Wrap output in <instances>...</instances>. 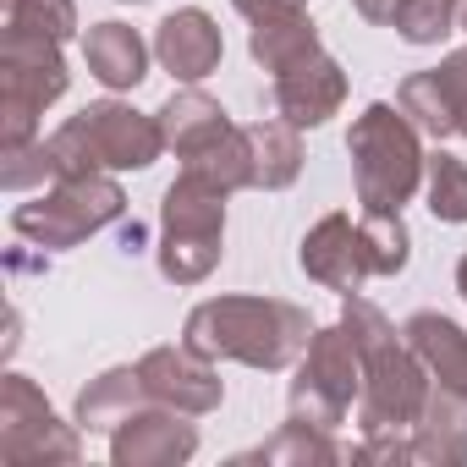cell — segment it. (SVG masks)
Instances as JSON below:
<instances>
[{"label":"cell","instance_id":"6da1fadb","mask_svg":"<svg viewBox=\"0 0 467 467\" xmlns=\"http://www.w3.org/2000/svg\"><path fill=\"white\" fill-rule=\"evenodd\" d=\"M341 325L358 347V368H363V390H358V429L363 434H379V429H412L429 390H434V374L423 368V358L412 352L407 330H396L385 319V308H374L368 297H347L341 308Z\"/></svg>","mask_w":467,"mask_h":467},{"label":"cell","instance_id":"7a4b0ae2","mask_svg":"<svg viewBox=\"0 0 467 467\" xmlns=\"http://www.w3.org/2000/svg\"><path fill=\"white\" fill-rule=\"evenodd\" d=\"M182 341L209 363L231 358V363L281 374L308 352L314 325L297 303H281V297H209L187 314Z\"/></svg>","mask_w":467,"mask_h":467},{"label":"cell","instance_id":"3957f363","mask_svg":"<svg viewBox=\"0 0 467 467\" xmlns=\"http://www.w3.org/2000/svg\"><path fill=\"white\" fill-rule=\"evenodd\" d=\"M45 149L56 160V182L88 171H149L165 154V127L160 116H143L121 99H99L72 121H61L45 138Z\"/></svg>","mask_w":467,"mask_h":467},{"label":"cell","instance_id":"277c9868","mask_svg":"<svg viewBox=\"0 0 467 467\" xmlns=\"http://www.w3.org/2000/svg\"><path fill=\"white\" fill-rule=\"evenodd\" d=\"M347 154H352V182H358L363 209H401L423 187L429 154L401 105H385V99L368 105L347 132Z\"/></svg>","mask_w":467,"mask_h":467},{"label":"cell","instance_id":"5b68a950","mask_svg":"<svg viewBox=\"0 0 467 467\" xmlns=\"http://www.w3.org/2000/svg\"><path fill=\"white\" fill-rule=\"evenodd\" d=\"M67 83L72 72L61 39L6 23V34H0V154L39 138V116L67 94Z\"/></svg>","mask_w":467,"mask_h":467},{"label":"cell","instance_id":"8992f818","mask_svg":"<svg viewBox=\"0 0 467 467\" xmlns=\"http://www.w3.org/2000/svg\"><path fill=\"white\" fill-rule=\"evenodd\" d=\"M225 198L214 182L182 171L160 198V275L176 286L209 281L225 243Z\"/></svg>","mask_w":467,"mask_h":467},{"label":"cell","instance_id":"52a82bcc","mask_svg":"<svg viewBox=\"0 0 467 467\" xmlns=\"http://www.w3.org/2000/svg\"><path fill=\"white\" fill-rule=\"evenodd\" d=\"M127 214V192L110 171H88V176H61L45 198L34 203H17L12 209V231L39 248H78L88 243L94 231L116 225Z\"/></svg>","mask_w":467,"mask_h":467},{"label":"cell","instance_id":"ba28073f","mask_svg":"<svg viewBox=\"0 0 467 467\" xmlns=\"http://www.w3.org/2000/svg\"><path fill=\"white\" fill-rule=\"evenodd\" d=\"M363 390V368H358V347L347 336V325H325L314 330L308 352L297 358V379L286 390V407L297 423L314 429H341L352 401Z\"/></svg>","mask_w":467,"mask_h":467},{"label":"cell","instance_id":"9c48e42d","mask_svg":"<svg viewBox=\"0 0 467 467\" xmlns=\"http://www.w3.org/2000/svg\"><path fill=\"white\" fill-rule=\"evenodd\" d=\"M78 456H83V429L61 423L28 374H6V385H0V462L45 467V462H78Z\"/></svg>","mask_w":467,"mask_h":467},{"label":"cell","instance_id":"30bf717a","mask_svg":"<svg viewBox=\"0 0 467 467\" xmlns=\"http://www.w3.org/2000/svg\"><path fill=\"white\" fill-rule=\"evenodd\" d=\"M138 374H143V390L160 407H176V412H192V418H203V412H214L225 401V379L187 341L182 347H149L138 358Z\"/></svg>","mask_w":467,"mask_h":467},{"label":"cell","instance_id":"8fae6325","mask_svg":"<svg viewBox=\"0 0 467 467\" xmlns=\"http://www.w3.org/2000/svg\"><path fill=\"white\" fill-rule=\"evenodd\" d=\"M198 451V423L192 412L176 407H138L116 434H110V462L116 467H182Z\"/></svg>","mask_w":467,"mask_h":467},{"label":"cell","instance_id":"7c38bea8","mask_svg":"<svg viewBox=\"0 0 467 467\" xmlns=\"http://www.w3.org/2000/svg\"><path fill=\"white\" fill-rule=\"evenodd\" d=\"M297 259H303L308 281H319V286H330L341 297L363 292V281L374 275V259H368V243H363V220H352V214H325L303 237Z\"/></svg>","mask_w":467,"mask_h":467},{"label":"cell","instance_id":"4fadbf2b","mask_svg":"<svg viewBox=\"0 0 467 467\" xmlns=\"http://www.w3.org/2000/svg\"><path fill=\"white\" fill-rule=\"evenodd\" d=\"M270 94H275V116H286L292 127H325L347 105V72L336 56L314 50V56L292 61L286 72H275Z\"/></svg>","mask_w":467,"mask_h":467},{"label":"cell","instance_id":"5bb4252c","mask_svg":"<svg viewBox=\"0 0 467 467\" xmlns=\"http://www.w3.org/2000/svg\"><path fill=\"white\" fill-rule=\"evenodd\" d=\"M237 12L248 17V50H254V61L270 78L286 72L292 61L325 50L319 45V28L303 12V0H237Z\"/></svg>","mask_w":467,"mask_h":467},{"label":"cell","instance_id":"9a60e30c","mask_svg":"<svg viewBox=\"0 0 467 467\" xmlns=\"http://www.w3.org/2000/svg\"><path fill=\"white\" fill-rule=\"evenodd\" d=\"M220 56H225V39H220L214 17L198 12V6L171 12V17L154 28V61H160L176 83H203V78L220 67Z\"/></svg>","mask_w":467,"mask_h":467},{"label":"cell","instance_id":"2e32d148","mask_svg":"<svg viewBox=\"0 0 467 467\" xmlns=\"http://www.w3.org/2000/svg\"><path fill=\"white\" fill-rule=\"evenodd\" d=\"M83 61H88V78H99L110 94L138 88L149 78V45L127 23H94L83 34Z\"/></svg>","mask_w":467,"mask_h":467},{"label":"cell","instance_id":"e0dca14e","mask_svg":"<svg viewBox=\"0 0 467 467\" xmlns=\"http://www.w3.org/2000/svg\"><path fill=\"white\" fill-rule=\"evenodd\" d=\"M412 456L434 467H462L467 462V396L434 385L418 423H412Z\"/></svg>","mask_w":467,"mask_h":467},{"label":"cell","instance_id":"ac0fdd59","mask_svg":"<svg viewBox=\"0 0 467 467\" xmlns=\"http://www.w3.org/2000/svg\"><path fill=\"white\" fill-rule=\"evenodd\" d=\"M401 330H407L412 352L423 358V368L434 374V385H445V390L467 396V330H462L456 319L434 314V308L412 314V319H407Z\"/></svg>","mask_w":467,"mask_h":467},{"label":"cell","instance_id":"d6986e66","mask_svg":"<svg viewBox=\"0 0 467 467\" xmlns=\"http://www.w3.org/2000/svg\"><path fill=\"white\" fill-rule=\"evenodd\" d=\"M154 396L143 390V374H138V363L132 368H105L99 379H88L83 385V396H78V429L83 434H116L138 407H149Z\"/></svg>","mask_w":467,"mask_h":467},{"label":"cell","instance_id":"ffe728a7","mask_svg":"<svg viewBox=\"0 0 467 467\" xmlns=\"http://www.w3.org/2000/svg\"><path fill=\"white\" fill-rule=\"evenodd\" d=\"M160 127H165V149H176V160H187V154H198L203 143H214L225 127H237L225 116V105L220 99H209L198 83H187L182 94H171L160 110Z\"/></svg>","mask_w":467,"mask_h":467},{"label":"cell","instance_id":"44dd1931","mask_svg":"<svg viewBox=\"0 0 467 467\" xmlns=\"http://www.w3.org/2000/svg\"><path fill=\"white\" fill-rule=\"evenodd\" d=\"M248 143H254V187L281 192V187L297 182V171H303V138H297V127L286 116L254 121L248 127Z\"/></svg>","mask_w":467,"mask_h":467},{"label":"cell","instance_id":"7402d4cb","mask_svg":"<svg viewBox=\"0 0 467 467\" xmlns=\"http://www.w3.org/2000/svg\"><path fill=\"white\" fill-rule=\"evenodd\" d=\"M182 171L214 182L220 192H243V187H254V143H248V127H225L214 143H203L198 154H187Z\"/></svg>","mask_w":467,"mask_h":467},{"label":"cell","instance_id":"603a6c76","mask_svg":"<svg viewBox=\"0 0 467 467\" xmlns=\"http://www.w3.org/2000/svg\"><path fill=\"white\" fill-rule=\"evenodd\" d=\"M347 451L330 440V429H314V423H281L275 440H265L254 451V462H270V467H308V462H341Z\"/></svg>","mask_w":467,"mask_h":467},{"label":"cell","instance_id":"cb8c5ba5","mask_svg":"<svg viewBox=\"0 0 467 467\" xmlns=\"http://www.w3.org/2000/svg\"><path fill=\"white\" fill-rule=\"evenodd\" d=\"M423 198H429V214L445 220V225H467V165L445 149H434L423 160Z\"/></svg>","mask_w":467,"mask_h":467},{"label":"cell","instance_id":"d4e9b609","mask_svg":"<svg viewBox=\"0 0 467 467\" xmlns=\"http://www.w3.org/2000/svg\"><path fill=\"white\" fill-rule=\"evenodd\" d=\"M363 243H368L374 275H401L412 259V237H407L401 209H363Z\"/></svg>","mask_w":467,"mask_h":467},{"label":"cell","instance_id":"484cf974","mask_svg":"<svg viewBox=\"0 0 467 467\" xmlns=\"http://www.w3.org/2000/svg\"><path fill=\"white\" fill-rule=\"evenodd\" d=\"M456 17H462V0H396L390 28L407 45H440L445 34H456Z\"/></svg>","mask_w":467,"mask_h":467},{"label":"cell","instance_id":"4316f807","mask_svg":"<svg viewBox=\"0 0 467 467\" xmlns=\"http://www.w3.org/2000/svg\"><path fill=\"white\" fill-rule=\"evenodd\" d=\"M396 105L412 116L418 132H429V138H456V121H451V105H445L434 72H412V78L396 88Z\"/></svg>","mask_w":467,"mask_h":467},{"label":"cell","instance_id":"83f0119b","mask_svg":"<svg viewBox=\"0 0 467 467\" xmlns=\"http://www.w3.org/2000/svg\"><path fill=\"white\" fill-rule=\"evenodd\" d=\"M6 23L12 28H34V34H50V39H72L78 34V6L72 0H6Z\"/></svg>","mask_w":467,"mask_h":467},{"label":"cell","instance_id":"f1b7e54d","mask_svg":"<svg viewBox=\"0 0 467 467\" xmlns=\"http://www.w3.org/2000/svg\"><path fill=\"white\" fill-rule=\"evenodd\" d=\"M445 105H451V121H456V138H467V50H451L440 67H429Z\"/></svg>","mask_w":467,"mask_h":467},{"label":"cell","instance_id":"f546056e","mask_svg":"<svg viewBox=\"0 0 467 467\" xmlns=\"http://www.w3.org/2000/svg\"><path fill=\"white\" fill-rule=\"evenodd\" d=\"M352 456H363V462H418V456H412V440H401V429H379V434H368Z\"/></svg>","mask_w":467,"mask_h":467},{"label":"cell","instance_id":"4dcf8cb0","mask_svg":"<svg viewBox=\"0 0 467 467\" xmlns=\"http://www.w3.org/2000/svg\"><path fill=\"white\" fill-rule=\"evenodd\" d=\"M352 6H358V17H368V23H390L396 0H352Z\"/></svg>","mask_w":467,"mask_h":467},{"label":"cell","instance_id":"1f68e13d","mask_svg":"<svg viewBox=\"0 0 467 467\" xmlns=\"http://www.w3.org/2000/svg\"><path fill=\"white\" fill-rule=\"evenodd\" d=\"M456 292H462V303H467V254H462V265H456Z\"/></svg>","mask_w":467,"mask_h":467},{"label":"cell","instance_id":"d6a6232c","mask_svg":"<svg viewBox=\"0 0 467 467\" xmlns=\"http://www.w3.org/2000/svg\"><path fill=\"white\" fill-rule=\"evenodd\" d=\"M462 28H467V0H462Z\"/></svg>","mask_w":467,"mask_h":467},{"label":"cell","instance_id":"836d02e7","mask_svg":"<svg viewBox=\"0 0 467 467\" xmlns=\"http://www.w3.org/2000/svg\"><path fill=\"white\" fill-rule=\"evenodd\" d=\"M127 6H143V0H127Z\"/></svg>","mask_w":467,"mask_h":467}]
</instances>
